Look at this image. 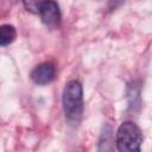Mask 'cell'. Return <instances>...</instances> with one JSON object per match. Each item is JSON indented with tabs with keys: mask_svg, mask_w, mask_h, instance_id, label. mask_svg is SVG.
<instances>
[{
	"mask_svg": "<svg viewBox=\"0 0 152 152\" xmlns=\"http://www.w3.org/2000/svg\"><path fill=\"white\" fill-rule=\"evenodd\" d=\"M15 37H17V31L14 26L8 24L0 26V46L10 45L11 43L14 42Z\"/></svg>",
	"mask_w": 152,
	"mask_h": 152,
	"instance_id": "5",
	"label": "cell"
},
{
	"mask_svg": "<svg viewBox=\"0 0 152 152\" xmlns=\"http://www.w3.org/2000/svg\"><path fill=\"white\" fill-rule=\"evenodd\" d=\"M44 0H23V4L25 8L32 13H38L39 7Z\"/></svg>",
	"mask_w": 152,
	"mask_h": 152,
	"instance_id": "6",
	"label": "cell"
},
{
	"mask_svg": "<svg viewBox=\"0 0 152 152\" xmlns=\"http://www.w3.org/2000/svg\"><path fill=\"white\" fill-rule=\"evenodd\" d=\"M44 25L50 28H56L61 24V10L55 0H44L38 11Z\"/></svg>",
	"mask_w": 152,
	"mask_h": 152,
	"instance_id": "3",
	"label": "cell"
},
{
	"mask_svg": "<svg viewBox=\"0 0 152 152\" xmlns=\"http://www.w3.org/2000/svg\"><path fill=\"white\" fill-rule=\"evenodd\" d=\"M142 142L140 128L133 121L122 122L116 132V147L120 152H139Z\"/></svg>",
	"mask_w": 152,
	"mask_h": 152,
	"instance_id": "2",
	"label": "cell"
},
{
	"mask_svg": "<svg viewBox=\"0 0 152 152\" xmlns=\"http://www.w3.org/2000/svg\"><path fill=\"white\" fill-rule=\"evenodd\" d=\"M55 77V65L51 62H43L38 64L31 72V80L39 86L50 83Z\"/></svg>",
	"mask_w": 152,
	"mask_h": 152,
	"instance_id": "4",
	"label": "cell"
},
{
	"mask_svg": "<svg viewBox=\"0 0 152 152\" xmlns=\"http://www.w3.org/2000/svg\"><path fill=\"white\" fill-rule=\"evenodd\" d=\"M62 102L66 121L72 126H77L83 113V88L78 81L72 80L65 84Z\"/></svg>",
	"mask_w": 152,
	"mask_h": 152,
	"instance_id": "1",
	"label": "cell"
}]
</instances>
